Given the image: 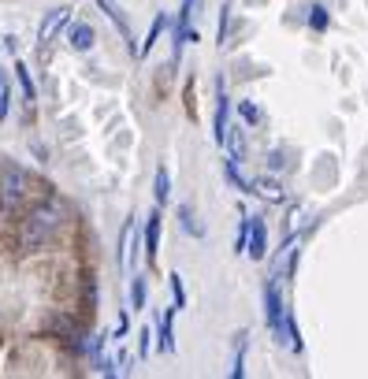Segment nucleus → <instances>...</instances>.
Returning a JSON list of instances; mask_svg holds the SVG:
<instances>
[{"label": "nucleus", "mask_w": 368, "mask_h": 379, "mask_svg": "<svg viewBox=\"0 0 368 379\" xmlns=\"http://www.w3.org/2000/svg\"><path fill=\"white\" fill-rule=\"evenodd\" d=\"M164 23H167L164 15H156V23H153V30H149V37H146V45H141L138 52H149V49L156 45V37H160V30H164Z\"/></svg>", "instance_id": "19"}, {"label": "nucleus", "mask_w": 368, "mask_h": 379, "mask_svg": "<svg viewBox=\"0 0 368 379\" xmlns=\"http://www.w3.org/2000/svg\"><path fill=\"white\" fill-rule=\"evenodd\" d=\"M68 19H71V8H52L49 15H45V23H42V30H37V41L49 45L52 37H56L63 26H68Z\"/></svg>", "instance_id": "3"}, {"label": "nucleus", "mask_w": 368, "mask_h": 379, "mask_svg": "<svg viewBox=\"0 0 368 379\" xmlns=\"http://www.w3.org/2000/svg\"><path fill=\"white\" fill-rule=\"evenodd\" d=\"M227 112H231V101L227 94H223V86H220V104H216V141L223 146V138H227Z\"/></svg>", "instance_id": "8"}, {"label": "nucleus", "mask_w": 368, "mask_h": 379, "mask_svg": "<svg viewBox=\"0 0 368 379\" xmlns=\"http://www.w3.org/2000/svg\"><path fill=\"white\" fill-rule=\"evenodd\" d=\"M249 190L260 193L265 201H283V190H279V182H275V179H257V182H249Z\"/></svg>", "instance_id": "9"}, {"label": "nucleus", "mask_w": 368, "mask_h": 379, "mask_svg": "<svg viewBox=\"0 0 368 379\" xmlns=\"http://www.w3.org/2000/svg\"><path fill=\"white\" fill-rule=\"evenodd\" d=\"M265 305H268V328L275 331V338H283V316H286V309H283V302H279V290H275V283H268Z\"/></svg>", "instance_id": "4"}, {"label": "nucleus", "mask_w": 368, "mask_h": 379, "mask_svg": "<svg viewBox=\"0 0 368 379\" xmlns=\"http://www.w3.org/2000/svg\"><path fill=\"white\" fill-rule=\"evenodd\" d=\"M246 253L253 257V260H260L268 253V231H265V224L260 219H249V242H246Z\"/></svg>", "instance_id": "5"}, {"label": "nucleus", "mask_w": 368, "mask_h": 379, "mask_svg": "<svg viewBox=\"0 0 368 379\" xmlns=\"http://www.w3.org/2000/svg\"><path fill=\"white\" fill-rule=\"evenodd\" d=\"M26 190H30L26 172H19V167H11V164L0 167V205H15Z\"/></svg>", "instance_id": "2"}, {"label": "nucleus", "mask_w": 368, "mask_h": 379, "mask_svg": "<svg viewBox=\"0 0 368 379\" xmlns=\"http://www.w3.org/2000/svg\"><path fill=\"white\" fill-rule=\"evenodd\" d=\"M8 120V78H4V71H0V123Z\"/></svg>", "instance_id": "20"}, {"label": "nucleus", "mask_w": 368, "mask_h": 379, "mask_svg": "<svg viewBox=\"0 0 368 379\" xmlns=\"http://www.w3.org/2000/svg\"><path fill=\"white\" fill-rule=\"evenodd\" d=\"M172 316H175V309H164V316H160V349L164 354H172L175 342H172Z\"/></svg>", "instance_id": "11"}, {"label": "nucleus", "mask_w": 368, "mask_h": 379, "mask_svg": "<svg viewBox=\"0 0 368 379\" xmlns=\"http://www.w3.org/2000/svg\"><path fill=\"white\" fill-rule=\"evenodd\" d=\"M179 219H182V227H186L190 234H197V238H201V224H197V219H193V212H190L186 205L179 208Z\"/></svg>", "instance_id": "16"}, {"label": "nucleus", "mask_w": 368, "mask_h": 379, "mask_svg": "<svg viewBox=\"0 0 368 379\" xmlns=\"http://www.w3.org/2000/svg\"><path fill=\"white\" fill-rule=\"evenodd\" d=\"M153 193H156V201H167V198H172V179H167V172H164V167H156V182H153Z\"/></svg>", "instance_id": "12"}, {"label": "nucleus", "mask_w": 368, "mask_h": 379, "mask_svg": "<svg viewBox=\"0 0 368 379\" xmlns=\"http://www.w3.org/2000/svg\"><path fill=\"white\" fill-rule=\"evenodd\" d=\"M130 234H134V224L123 227V242H120V268H130Z\"/></svg>", "instance_id": "15"}, {"label": "nucleus", "mask_w": 368, "mask_h": 379, "mask_svg": "<svg viewBox=\"0 0 368 379\" xmlns=\"http://www.w3.org/2000/svg\"><path fill=\"white\" fill-rule=\"evenodd\" d=\"M71 49H78V52H86V49H94V41H97V34H94V26H86V23H78L75 30H71Z\"/></svg>", "instance_id": "7"}, {"label": "nucleus", "mask_w": 368, "mask_h": 379, "mask_svg": "<svg viewBox=\"0 0 368 379\" xmlns=\"http://www.w3.org/2000/svg\"><path fill=\"white\" fill-rule=\"evenodd\" d=\"M149 338H153V335H149V328H146V331H141V357L149 354Z\"/></svg>", "instance_id": "23"}, {"label": "nucleus", "mask_w": 368, "mask_h": 379, "mask_svg": "<svg viewBox=\"0 0 368 379\" xmlns=\"http://www.w3.org/2000/svg\"><path fill=\"white\" fill-rule=\"evenodd\" d=\"M309 26H312V30H327V11L320 4L309 8Z\"/></svg>", "instance_id": "18"}, {"label": "nucleus", "mask_w": 368, "mask_h": 379, "mask_svg": "<svg viewBox=\"0 0 368 379\" xmlns=\"http://www.w3.org/2000/svg\"><path fill=\"white\" fill-rule=\"evenodd\" d=\"M231 146V160L239 164L242 156H246V138H242V127H227V138H223Z\"/></svg>", "instance_id": "10"}, {"label": "nucleus", "mask_w": 368, "mask_h": 379, "mask_svg": "<svg viewBox=\"0 0 368 379\" xmlns=\"http://www.w3.org/2000/svg\"><path fill=\"white\" fill-rule=\"evenodd\" d=\"M15 75H19V86H23L26 108H30V101H34V82H30V71H26V63H15Z\"/></svg>", "instance_id": "13"}, {"label": "nucleus", "mask_w": 368, "mask_h": 379, "mask_svg": "<svg viewBox=\"0 0 368 379\" xmlns=\"http://www.w3.org/2000/svg\"><path fill=\"white\" fill-rule=\"evenodd\" d=\"M156 250H160V212H149V224H146V257H149V264L156 260Z\"/></svg>", "instance_id": "6"}, {"label": "nucleus", "mask_w": 368, "mask_h": 379, "mask_svg": "<svg viewBox=\"0 0 368 379\" xmlns=\"http://www.w3.org/2000/svg\"><path fill=\"white\" fill-rule=\"evenodd\" d=\"M239 112H242V120H246V123H257V120H260V112H257L249 101H239Z\"/></svg>", "instance_id": "21"}, {"label": "nucleus", "mask_w": 368, "mask_h": 379, "mask_svg": "<svg viewBox=\"0 0 368 379\" xmlns=\"http://www.w3.org/2000/svg\"><path fill=\"white\" fill-rule=\"evenodd\" d=\"M60 208L56 205H37L30 216H26V227H23V242L26 245H42V242H49L52 234L60 231Z\"/></svg>", "instance_id": "1"}, {"label": "nucleus", "mask_w": 368, "mask_h": 379, "mask_svg": "<svg viewBox=\"0 0 368 379\" xmlns=\"http://www.w3.org/2000/svg\"><path fill=\"white\" fill-rule=\"evenodd\" d=\"M172 290H175V309H182L186 294H182V279H179V276H172Z\"/></svg>", "instance_id": "22"}, {"label": "nucleus", "mask_w": 368, "mask_h": 379, "mask_svg": "<svg viewBox=\"0 0 368 379\" xmlns=\"http://www.w3.org/2000/svg\"><path fill=\"white\" fill-rule=\"evenodd\" d=\"M101 8L108 11V19H112V23H115V26H120V30H123V37H130V26H127V19L120 15V8H115L112 0H101Z\"/></svg>", "instance_id": "14"}, {"label": "nucleus", "mask_w": 368, "mask_h": 379, "mask_svg": "<svg viewBox=\"0 0 368 379\" xmlns=\"http://www.w3.org/2000/svg\"><path fill=\"white\" fill-rule=\"evenodd\" d=\"M130 302H134V309H146V279H134V286H130Z\"/></svg>", "instance_id": "17"}]
</instances>
